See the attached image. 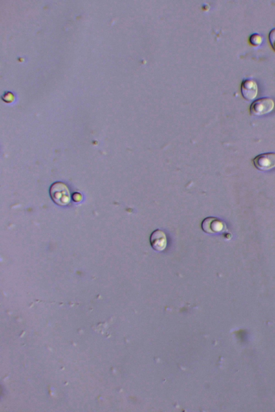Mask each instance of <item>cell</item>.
<instances>
[{"mask_svg": "<svg viewBox=\"0 0 275 412\" xmlns=\"http://www.w3.org/2000/svg\"><path fill=\"white\" fill-rule=\"evenodd\" d=\"M150 243L155 250H164L167 246V237L164 232L159 229L153 231L150 237Z\"/></svg>", "mask_w": 275, "mask_h": 412, "instance_id": "5b68a950", "label": "cell"}, {"mask_svg": "<svg viewBox=\"0 0 275 412\" xmlns=\"http://www.w3.org/2000/svg\"><path fill=\"white\" fill-rule=\"evenodd\" d=\"M249 41H250V43L253 45L257 46V45L261 44L262 38V37L259 34H254L251 36L250 38H249Z\"/></svg>", "mask_w": 275, "mask_h": 412, "instance_id": "52a82bcc", "label": "cell"}, {"mask_svg": "<svg viewBox=\"0 0 275 412\" xmlns=\"http://www.w3.org/2000/svg\"><path fill=\"white\" fill-rule=\"evenodd\" d=\"M258 87L257 83L252 79H246L242 82L241 93L247 100H252L257 96Z\"/></svg>", "mask_w": 275, "mask_h": 412, "instance_id": "8992f818", "label": "cell"}, {"mask_svg": "<svg viewBox=\"0 0 275 412\" xmlns=\"http://www.w3.org/2000/svg\"><path fill=\"white\" fill-rule=\"evenodd\" d=\"M50 193L53 201L57 205H67L71 201V196L68 187L61 182H56L51 186Z\"/></svg>", "mask_w": 275, "mask_h": 412, "instance_id": "6da1fadb", "label": "cell"}, {"mask_svg": "<svg viewBox=\"0 0 275 412\" xmlns=\"http://www.w3.org/2000/svg\"><path fill=\"white\" fill-rule=\"evenodd\" d=\"M254 165L261 171H268L275 167V153H268L260 154L253 159Z\"/></svg>", "mask_w": 275, "mask_h": 412, "instance_id": "3957f363", "label": "cell"}, {"mask_svg": "<svg viewBox=\"0 0 275 412\" xmlns=\"http://www.w3.org/2000/svg\"><path fill=\"white\" fill-rule=\"evenodd\" d=\"M269 39H270L272 47L275 51V28L270 32V35H269Z\"/></svg>", "mask_w": 275, "mask_h": 412, "instance_id": "ba28073f", "label": "cell"}, {"mask_svg": "<svg viewBox=\"0 0 275 412\" xmlns=\"http://www.w3.org/2000/svg\"><path fill=\"white\" fill-rule=\"evenodd\" d=\"M274 107V102L270 98H264L255 101L251 105V113L260 116L271 112Z\"/></svg>", "mask_w": 275, "mask_h": 412, "instance_id": "7a4b0ae2", "label": "cell"}, {"mask_svg": "<svg viewBox=\"0 0 275 412\" xmlns=\"http://www.w3.org/2000/svg\"><path fill=\"white\" fill-rule=\"evenodd\" d=\"M4 99L5 100H12L14 99V95L11 93L10 92H7L5 94H4Z\"/></svg>", "mask_w": 275, "mask_h": 412, "instance_id": "9c48e42d", "label": "cell"}, {"mask_svg": "<svg viewBox=\"0 0 275 412\" xmlns=\"http://www.w3.org/2000/svg\"><path fill=\"white\" fill-rule=\"evenodd\" d=\"M225 227L224 223L219 218L210 217L203 221L202 228L205 232L209 234L220 233Z\"/></svg>", "mask_w": 275, "mask_h": 412, "instance_id": "277c9868", "label": "cell"}]
</instances>
